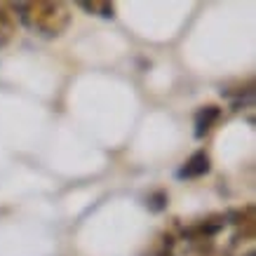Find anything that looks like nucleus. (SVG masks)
Listing matches in <instances>:
<instances>
[{"mask_svg": "<svg viewBox=\"0 0 256 256\" xmlns=\"http://www.w3.org/2000/svg\"><path fill=\"white\" fill-rule=\"evenodd\" d=\"M78 5L90 14L104 16V19H113L116 16V5L108 2V0H92V2H78Z\"/></svg>", "mask_w": 256, "mask_h": 256, "instance_id": "0eeeda50", "label": "nucleus"}, {"mask_svg": "<svg viewBox=\"0 0 256 256\" xmlns=\"http://www.w3.org/2000/svg\"><path fill=\"white\" fill-rule=\"evenodd\" d=\"M218 118H221V108L218 106H202L198 113H195V136L202 139V136H207V134L214 130V124L218 122Z\"/></svg>", "mask_w": 256, "mask_h": 256, "instance_id": "39448f33", "label": "nucleus"}, {"mask_svg": "<svg viewBox=\"0 0 256 256\" xmlns=\"http://www.w3.org/2000/svg\"><path fill=\"white\" fill-rule=\"evenodd\" d=\"M226 224H228V221H226L224 214L200 218V221H195L193 226L184 228V238H188V240H210V238H214V235H218L224 230Z\"/></svg>", "mask_w": 256, "mask_h": 256, "instance_id": "7ed1b4c3", "label": "nucleus"}, {"mask_svg": "<svg viewBox=\"0 0 256 256\" xmlns=\"http://www.w3.org/2000/svg\"><path fill=\"white\" fill-rule=\"evenodd\" d=\"M12 14L14 19L28 28L31 33L40 38L54 40L68 31L70 26V10L66 2L59 0H33V2H16L12 5Z\"/></svg>", "mask_w": 256, "mask_h": 256, "instance_id": "f257e3e1", "label": "nucleus"}, {"mask_svg": "<svg viewBox=\"0 0 256 256\" xmlns=\"http://www.w3.org/2000/svg\"><path fill=\"white\" fill-rule=\"evenodd\" d=\"M226 221H230V226L235 228V242H247L254 238L256 233V212L252 204L247 207H240V210H233Z\"/></svg>", "mask_w": 256, "mask_h": 256, "instance_id": "f03ea898", "label": "nucleus"}, {"mask_svg": "<svg viewBox=\"0 0 256 256\" xmlns=\"http://www.w3.org/2000/svg\"><path fill=\"white\" fill-rule=\"evenodd\" d=\"M16 33V19L12 10L0 8V47H5Z\"/></svg>", "mask_w": 256, "mask_h": 256, "instance_id": "423d86ee", "label": "nucleus"}, {"mask_svg": "<svg viewBox=\"0 0 256 256\" xmlns=\"http://www.w3.org/2000/svg\"><path fill=\"white\" fill-rule=\"evenodd\" d=\"M156 256H174L172 252H160V254H156Z\"/></svg>", "mask_w": 256, "mask_h": 256, "instance_id": "6e6552de", "label": "nucleus"}, {"mask_svg": "<svg viewBox=\"0 0 256 256\" xmlns=\"http://www.w3.org/2000/svg\"><path fill=\"white\" fill-rule=\"evenodd\" d=\"M212 170V160L207 150H195L186 162L181 164V170L176 172L178 178H200Z\"/></svg>", "mask_w": 256, "mask_h": 256, "instance_id": "20e7f679", "label": "nucleus"}]
</instances>
